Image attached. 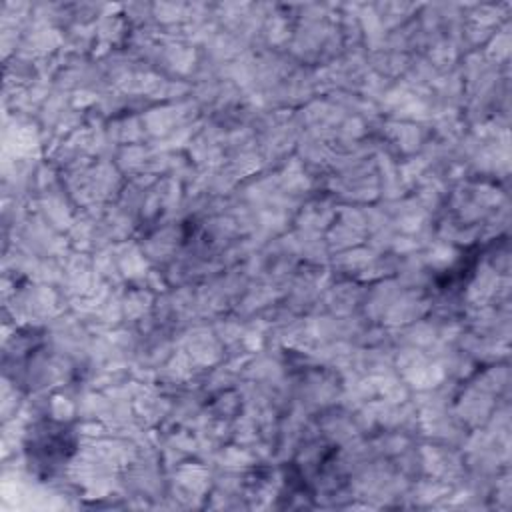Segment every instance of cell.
<instances>
[{"mask_svg": "<svg viewBox=\"0 0 512 512\" xmlns=\"http://www.w3.org/2000/svg\"><path fill=\"white\" fill-rule=\"evenodd\" d=\"M74 450L72 432L60 422H44L34 432H30V442L26 446L30 466L48 468V472L60 466L68 452Z\"/></svg>", "mask_w": 512, "mask_h": 512, "instance_id": "6da1fadb", "label": "cell"}]
</instances>
